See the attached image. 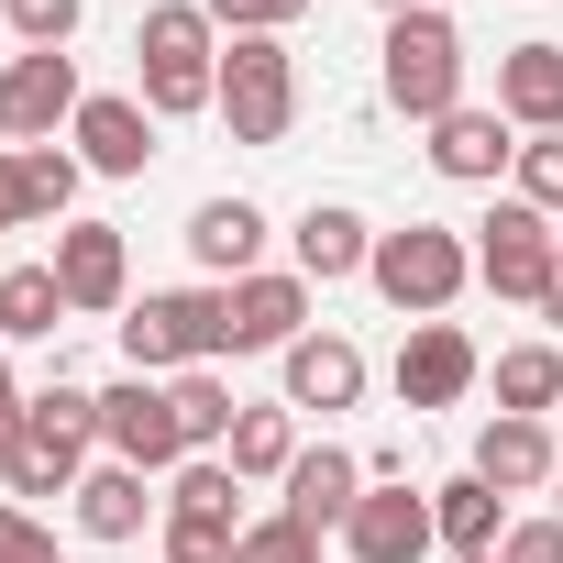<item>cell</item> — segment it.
<instances>
[{
  "label": "cell",
  "mask_w": 563,
  "mask_h": 563,
  "mask_svg": "<svg viewBox=\"0 0 563 563\" xmlns=\"http://www.w3.org/2000/svg\"><path fill=\"white\" fill-rule=\"evenodd\" d=\"M365 486H376V475H365V453L321 442V453H299V464H288V519H310V530H343Z\"/></svg>",
  "instance_id": "cell-19"
},
{
  "label": "cell",
  "mask_w": 563,
  "mask_h": 563,
  "mask_svg": "<svg viewBox=\"0 0 563 563\" xmlns=\"http://www.w3.org/2000/svg\"><path fill=\"white\" fill-rule=\"evenodd\" d=\"M45 265H56L67 310H89V321H100V310H133V254H122V232H111V221H67Z\"/></svg>",
  "instance_id": "cell-10"
},
{
  "label": "cell",
  "mask_w": 563,
  "mask_h": 563,
  "mask_svg": "<svg viewBox=\"0 0 563 563\" xmlns=\"http://www.w3.org/2000/svg\"><path fill=\"white\" fill-rule=\"evenodd\" d=\"M166 398H177V431H188V453H221V442H232V420H243V398H232L210 365L166 376Z\"/></svg>",
  "instance_id": "cell-26"
},
{
  "label": "cell",
  "mask_w": 563,
  "mask_h": 563,
  "mask_svg": "<svg viewBox=\"0 0 563 563\" xmlns=\"http://www.w3.org/2000/svg\"><path fill=\"white\" fill-rule=\"evenodd\" d=\"M144 519H166V497H155L144 464H89V475H78V530H89V541H133Z\"/></svg>",
  "instance_id": "cell-20"
},
{
  "label": "cell",
  "mask_w": 563,
  "mask_h": 563,
  "mask_svg": "<svg viewBox=\"0 0 563 563\" xmlns=\"http://www.w3.org/2000/svg\"><path fill=\"white\" fill-rule=\"evenodd\" d=\"M221 122H232V144H288V122H299V56H288V34H232L221 45Z\"/></svg>",
  "instance_id": "cell-4"
},
{
  "label": "cell",
  "mask_w": 563,
  "mask_h": 563,
  "mask_svg": "<svg viewBox=\"0 0 563 563\" xmlns=\"http://www.w3.org/2000/svg\"><path fill=\"white\" fill-rule=\"evenodd\" d=\"M23 420H45L56 442H100V398H89V387H67V376H56V387H34V398H23Z\"/></svg>",
  "instance_id": "cell-33"
},
{
  "label": "cell",
  "mask_w": 563,
  "mask_h": 563,
  "mask_svg": "<svg viewBox=\"0 0 563 563\" xmlns=\"http://www.w3.org/2000/svg\"><path fill=\"white\" fill-rule=\"evenodd\" d=\"M78 56H12L0 67V144H56V122H78Z\"/></svg>",
  "instance_id": "cell-8"
},
{
  "label": "cell",
  "mask_w": 563,
  "mask_h": 563,
  "mask_svg": "<svg viewBox=\"0 0 563 563\" xmlns=\"http://www.w3.org/2000/svg\"><path fill=\"white\" fill-rule=\"evenodd\" d=\"M78 475H89V442H56L45 420L0 431V486L12 497H78Z\"/></svg>",
  "instance_id": "cell-17"
},
{
  "label": "cell",
  "mask_w": 563,
  "mask_h": 563,
  "mask_svg": "<svg viewBox=\"0 0 563 563\" xmlns=\"http://www.w3.org/2000/svg\"><path fill=\"white\" fill-rule=\"evenodd\" d=\"M475 376H486V354L464 343V321H409V343H398V398L409 409H453Z\"/></svg>",
  "instance_id": "cell-11"
},
{
  "label": "cell",
  "mask_w": 563,
  "mask_h": 563,
  "mask_svg": "<svg viewBox=\"0 0 563 563\" xmlns=\"http://www.w3.org/2000/svg\"><path fill=\"white\" fill-rule=\"evenodd\" d=\"M552 519H563V475H552Z\"/></svg>",
  "instance_id": "cell-43"
},
{
  "label": "cell",
  "mask_w": 563,
  "mask_h": 563,
  "mask_svg": "<svg viewBox=\"0 0 563 563\" xmlns=\"http://www.w3.org/2000/svg\"><path fill=\"white\" fill-rule=\"evenodd\" d=\"M199 12H210V23H232V34H288L310 0H199Z\"/></svg>",
  "instance_id": "cell-35"
},
{
  "label": "cell",
  "mask_w": 563,
  "mask_h": 563,
  "mask_svg": "<svg viewBox=\"0 0 563 563\" xmlns=\"http://www.w3.org/2000/svg\"><path fill=\"white\" fill-rule=\"evenodd\" d=\"M475 563H497V552H475Z\"/></svg>",
  "instance_id": "cell-44"
},
{
  "label": "cell",
  "mask_w": 563,
  "mask_h": 563,
  "mask_svg": "<svg viewBox=\"0 0 563 563\" xmlns=\"http://www.w3.org/2000/svg\"><path fill=\"white\" fill-rule=\"evenodd\" d=\"M508 199H530V210H552V221H563V133H530V144H519Z\"/></svg>",
  "instance_id": "cell-32"
},
{
  "label": "cell",
  "mask_w": 563,
  "mask_h": 563,
  "mask_svg": "<svg viewBox=\"0 0 563 563\" xmlns=\"http://www.w3.org/2000/svg\"><path fill=\"white\" fill-rule=\"evenodd\" d=\"M23 420V376H12V343H0V431Z\"/></svg>",
  "instance_id": "cell-39"
},
{
  "label": "cell",
  "mask_w": 563,
  "mask_h": 563,
  "mask_svg": "<svg viewBox=\"0 0 563 563\" xmlns=\"http://www.w3.org/2000/svg\"><path fill=\"white\" fill-rule=\"evenodd\" d=\"M563 409V354L552 343H508L497 354V420H541Z\"/></svg>",
  "instance_id": "cell-25"
},
{
  "label": "cell",
  "mask_w": 563,
  "mask_h": 563,
  "mask_svg": "<svg viewBox=\"0 0 563 563\" xmlns=\"http://www.w3.org/2000/svg\"><path fill=\"white\" fill-rule=\"evenodd\" d=\"M376 299L387 310H409V321H442L464 288H475V243L453 232V221H398V232H376Z\"/></svg>",
  "instance_id": "cell-3"
},
{
  "label": "cell",
  "mask_w": 563,
  "mask_h": 563,
  "mask_svg": "<svg viewBox=\"0 0 563 563\" xmlns=\"http://www.w3.org/2000/svg\"><path fill=\"white\" fill-rule=\"evenodd\" d=\"M232 519H166V563H232Z\"/></svg>",
  "instance_id": "cell-34"
},
{
  "label": "cell",
  "mask_w": 563,
  "mask_h": 563,
  "mask_svg": "<svg viewBox=\"0 0 563 563\" xmlns=\"http://www.w3.org/2000/svg\"><path fill=\"white\" fill-rule=\"evenodd\" d=\"M508 133H519L508 111H475V100H464V111H442V122H431V166H442V177H464V188H486V177H508V166H519V144H508Z\"/></svg>",
  "instance_id": "cell-15"
},
{
  "label": "cell",
  "mask_w": 563,
  "mask_h": 563,
  "mask_svg": "<svg viewBox=\"0 0 563 563\" xmlns=\"http://www.w3.org/2000/svg\"><path fill=\"white\" fill-rule=\"evenodd\" d=\"M56 321H67L56 265H0V343H45Z\"/></svg>",
  "instance_id": "cell-24"
},
{
  "label": "cell",
  "mask_w": 563,
  "mask_h": 563,
  "mask_svg": "<svg viewBox=\"0 0 563 563\" xmlns=\"http://www.w3.org/2000/svg\"><path fill=\"white\" fill-rule=\"evenodd\" d=\"M23 221H34V199H23V155L0 144V232H23Z\"/></svg>",
  "instance_id": "cell-38"
},
{
  "label": "cell",
  "mask_w": 563,
  "mask_h": 563,
  "mask_svg": "<svg viewBox=\"0 0 563 563\" xmlns=\"http://www.w3.org/2000/svg\"><path fill=\"white\" fill-rule=\"evenodd\" d=\"M232 354H288L299 332H310V276L299 265H254V276H232Z\"/></svg>",
  "instance_id": "cell-9"
},
{
  "label": "cell",
  "mask_w": 563,
  "mask_h": 563,
  "mask_svg": "<svg viewBox=\"0 0 563 563\" xmlns=\"http://www.w3.org/2000/svg\"><path fill=\"white\" fill-rule=\"evenodd\" d=\"M387 100L409 111V122H442V111H464V34H453V12H398L387 23Z\"/></svg>",
  "instance_id": "cell-5"
},
{
  "label": "cell",
  "mask_w": 563,
  "mask_h": 563,
  "mask_svg": "<svg viewBox=\"0 0 563 563\" xmlns=\"http://www.w3.org/2000/svg\"><path fill=\"white\" fill-rule=\"evenodd\" d=\"M552 265H563V221H552Z\"/></svg>",
  "instance_id": "cell-42"
},
{
  "label": "cell",
  "mask_w": 563,
  "mask_h": 563,
  "mask_svg": "<svg viewBox=\"0 0 563 563\" xmlns=\"http://www.w3.org/2000/svg\"><path fill=\"white\" fill-rule=\"evenodd\" d=\"M442 530H431V497H409V486H365L354 497V519H343V552L354 563H420Z\"/></svg>",
  "instance_id": "cell-13"
},
{
  "label": "cell",
  "mask_w": 563,
  "mask_h": 563,
  "mask_svg": "<svg viewBox=\"0 0 563 563\" xmlns=\"http://www.w3.org/2000/svg\"><path fill=\"white\" fill-rule=\"evenodd\" d=\"M221 464H232V475H276V486H288V464H299V420H288V409H243L232 442H221Z\"/></svg>",
  "instance_id": "cell-27"
},
{
  "label": "cell",
  "mask_w": 563,
  "mask_h": 563,
  "mask_svg": "<svg viewBox=\"0 0 563 563\" xmlns=\"http://www.w3.org/2000/svg\"><path fill=\"white\" fill-rule=\"evenodd\" d=\"M78 166L89 177H144L155 166V111L144 100H122V89H100V100H78Z\"/></svg>",
  "instance_id": "cell-12"
},
{
  "label": "cell",
  "mask_w": 563,
  "mask_h": 563,
  "mask_svg": "<svg viewBox=\"0 0 563 563\" xmlns=\"http://www.w3.org/2000/svg\"><path fill=\"white\" fill-rule=\"evenodd\" d=\"M497 563H563V519H508Z\"/></svg>",
  "instance_id": "cell-37"
},
{
  "label": "cell",
  "mask_w": 563,
  "mask_h": 563,
  "mask_svg": "<svg viewBox=\"0 0 563 563\" xmlns=\"http://www.w3.org/2000/svg\"><path fill=\"white\" fill-rule=\"evenodd\" d=\"M221 23L199 0H155L133 23V78H144V111L155 122H188V111H221Z\"/></svg>",
  "instance_id": "cell-1"
},
{
  "label": "cell",
  "mask_w": 563,
  "mask_h": 563,
  "mask_svg": "<svg viewBox=\"0 0 563 563\" xmlns=\"http://www.w3.org/2000/svg\"><path fill=\"white\" fill-rule=\"evenodd\" d=\"M12 155H23V199H34V221H56V232H67V210H78V177H89V166H78L67 144H12Z\"/></svg>",
  "instance_id": "cell-29"
},
{
  "label": "cell",
  "mask_w": 563,
  "mask_h": 563,
  "mask_svg": "<svg viewBox=\"0 0 563 563\" xmlns=\"http://www.w3.org/2000/svg\"><path fill=\"white\" fill-rule=\"evenodd\" d=\"M232 563H321V530H310V519H288V508H276V519H243Z\"/></svg>",
  "instance_id": "cell-31"
},
{
  "label": "cell",
  "mask_w": 563,
  "mask_h": 563,
  "mask_svg": "<svg viewBox=\"0 0 563 563\" xmlns=\"http://www.w3.org/2000/svg\"><path fill=\"white\" fill-rule=\"evenodd\" d=\"M100 442H111V464L177 475V464H188V431H177L166 376H122V387H100Z\"/></svg>",
  "instance_id": "cell-7"
},
{
  "label": "cell",
  "mask_w": 563,
  "mask_h": 563,
  "mask_svg": "<svg viewBox=\"0 0 563 563\" xmlns=\"http://www.w3.org/2000/svg\"><path fill=\"white\" fill-rule=\"evenodd\" d=\"M288 243H299V276H310V288H343V276L376 265V232H365V210H343V199H310V210L288 221Z\"/></svg>",
  "instance_id": "cell-14"
},
{
  "label": "cell",
  "mask_w": 563,
  "mask_h": 563,
  "mask_svg": "<svg viewBox=\"0 0 563 563\" xmlns=\"http://www.w3.org/2000/svg\"><path fill=\"white\" fill-rule=\"evenodd\" d=\"M232 354V299L221 288H155L122 310V365L133 376H188V365H221Z\"/></svg>",
  "instance_id": "cell-2"
},
{
  "label": "cell",
  "mask_w": 563,
  "mask_h": 563,
  "mask_svg": "<svg viewBox=\"0 0 563 563\" xmlns=\"http://www.w3.org/2000/svg\"><path fill=\"white\" fill-rule=\"evenodd\" d=\"M376 12H387V23H398V12H420V0H376Z\"/></svg>",
  "instance_id": "cell-41"
},
{
  "label": "cell",
  "mask_w": 563,
  "mask_h": 563,
  "mask_svg": "<svg viewBox=\"0 0 563 563\" xmlns=\"http://www.w3.org/2000/svg\"><path fill=\"white\" fill-rule=\"evenodd\" d=\"M232 486H243V475H232L221 453H188V464L166 475V519H232V530H243V508H232Z\"/></svg>",
  "instance_id": "cell-28"
},
{
  "label": "cell",
  "mask_w": 563,
  "mask_h": 563,
  "mask_svg": "<svg viewBox=\"0 0 563 563\" xmlns=\"http://www.w3.org/2000/svg\"><path fill=\"white\" fill-rule=\"evenodd\" d=\"M188 254L221 276V288H232V276H254V254H265V210H254V199H199V210H188Z\"/></svg>",
  "instance_id": "cell-21"
},
{
  "label": "cell",
  "mask_w": 563,
  "mask_h": 563,
  "mask_svg": "<svg viewBox=\"0 0 563 563\" xmlns=\"http://www.w3.org/2000/svg\"><path fill=\"white\" fill-rule=\"evenodd\" d=\"M541 321H552V332H563V265H552V288H541Z\"/></svg>",
  "instance_id": "cell-40"
},
{
  "label": "cell",
  "mask_w": 563,
  "mask_h": 563,
  "mask_svg": "<svg viewBox=\"0 0 563 563\" xmlns=\"http://www.w3.org/2000/svg\"><path fill=\"white\" fill-rule=\"evenodd\" d=\"M464 475H486L497 497H519V486H552L563 464H552V431H541V420H486V431H475V464H464Z\"/></svg>",
  "instance_id": "cell-22"
},
{
  "label": "cell",
  "mask_w": 563,
  "mask_h": 563,
  "mask_svg": "<svg viewBox=\"0 0 563 563\" xmlns=\"http://www.w3.org/2000/svg\"><path fill=\"white\" fill-rule=\"evenodd\" d=\"M0 23H12L23 56H67L78 23H89V0H0Z\"/></svg>",
  "instance_id": "cell-30"
},
{
  "label": "cell",
  "mask_w": 563,
  "mask_h": 563,
  "mask_svg": "<svg viewBox=\"0 0 563 563\" xmlns=\"http://www.w3.org/2000/svg\"><path fill=\"white\" fill-rule=\"evenodd\" d=\"M497 111L519 133H563V45L552 34H530V45L497 56Z\"/></svg>",
  "instance_id": "cell-16"
},
{
  "label": "cell",
  "mask_w": 563,
  "mask_h": 563,
  "mask_svg": "<svg viewBox=\"0 0 563 563\" xmlns=\"http://www.w3.org/2000/svg\"><path fill=\"white\" fill-rule=\"evenodd\" d=\"M475 288H497V299H530V310H541V288H552V210L497 199V210L475 221Z\"/></svg>",
  "instance_id": "cell-6"
},
{
  "label": "cell",
  "mask_w": 563,
  "mask_h": 563,
  "mask_svg": "<svg viewBox=\"0 0 563 563\" xmlns=\"http://www.w3.org/2000/svg\"><path fill=\"white\" fill-rule=\"evenodd\" d=\"M0 563H67V552H56V530H45V519H23L12 497H0Z\"/></svg>",
  "instance_id": "cell-36"
},
{
  "label": "cell",
  "mask_w": 563,
  "mask_h": 563,
  "mask_svg": "<svg viewBox=\"0 0 563 563\" xmlns=\"http://www.w3.org/2000/svg\"><path fill=\"white\" fill-rule=\"evenodd\" d=\"M431 530L453 541V563H475V552L508 541V497H497L486 475H453V486H431Z\"/></svg>",
  "instance_id": "cell-23"
},
{
  "label": "cell",
  "mask_w": 563,
  "mask_h": 563,
  "mask_svg": "<svg viewBox=\"0 0 563 563\" xmlns=\"http://www.w3.org/2000/svg\"><path fill=\"white\" fill-rule=\"evenodd\" d=\"M276 365H288V409H354L365 398V354L343 332H299Z\"/></svg>",
  "instance_id": "cell-18"
}]
</instances>
